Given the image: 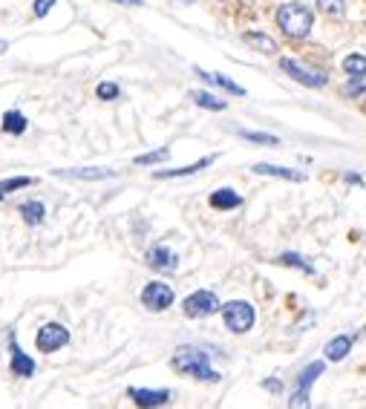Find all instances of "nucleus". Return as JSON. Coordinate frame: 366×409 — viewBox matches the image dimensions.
<instances>
[{
	"label": "nucleus",
	"instance_id": "1",
	"mask_svg": "<svg viewBox=\"0 0 366 409\" xmlns=\"http://www.w3.org/2000/svg\"><path fill=\"white\" fill-rule=\"evenodd\" d=\"M170 366L179 375H187V378H196V381H211V383L219 381V375L211 369V355L199 346H179Z\"/></svg>",
	"mask_w": 366,
	"mask_h": 409
},
{
	"label": "nucleus",
	"instance_id": "2",
	"mask_svg": "<svg viewBox=\"0 0 366 409\" xmlns=\"http://www.w3.org/2000/svg\"><path fill=\"white\" fill-rule=\"evenodd\" d=\"M277 23H280V29H283L289 38L300 41V38H306L309 32H312L314 14H312V9H306L303 3H285V6H280V12H277Z\"/></svg>",
	"mask_w": 366,
	"mask_h": 409
},
{
	"label": "nucleus",
	"instance_id": "3",
	"mask_svg": "<svg viewBox=\"0 0 366 409\" xmlns=\"http://www.w3.org/2000/svg\"><path fill=\"white\" fill-rule=\"evenodd\" d=\"M222 317H225V326L234 335H245L254 326V308H251V303L231 300L222 306Z\"/></svg>",
	"mask_w": 366,
	"mask_h": 409
},
{
	"label": "nucleus",
	"instance_id": "4",
	"mask_svg": "<svg viewBox=\"0 0 366 409\" xmlns=\"http://www.w3.org/2000/svg\"><path fill=\"white\" fill-rule=\"evenodd\" d=\"M219 308H222V303H219V297L214 291H194L182 303V312L187 317H211V315L219 312Z\"/></svg>",
	"mask_w": 366,
	"mask_h": 409
},
{
	"label": "nucleus",
	"instance_id": "5",
	"mask_svg": "<svg viewBox=\"0 0 366 409\" xmlns=\"http://www.w3.org/2000/svg\"><path fill=\"white\" fill-rule=\"evenodd\" d=\"M317 375H323V361H317V363H309L303 372H300V378H297V386L292 392V406H312V398H309V389L312 383L317 381Z\"/></svg>",
	"mask_w": 366,
	"mask_h": 409
},
{
	"label": "nucleus",
	"instance_id": "6",
	"mask_svg": "<svg viewBox=\"0 0 366 409\" xmlns=\"http://www.w3.org/2000/svg\"><path fill=\"white\" fill-rule=\"evenodd\" d=\"M67 343H70V332L63 329L61 323H46L35 337V346L41 352H58L61 346H67Z\"/></svg>",
	"mask_w": 366,
	"mask_h": 409
},
{
	"label": "nucleus",
	"instance_id": "7",
	"mask_svg": "<svg viewBox=\"0 0 366 409\" xmlns=\"http://www.w3.org/2000/svg\"><path fill=\"white\" fill-rule=\"evenodd\" d=\"M141 303H145L150 312H165L173 303V288L167 283H148L141 291Z\"/></svg>",
	"mask_w": 366,
	"mask_h": 409
},
{
	"label": "nucleus",
	"instance_id": "8",
	"mask_svg": "<svg viewBox=\"0 0 366 409\" xmlns=\"http://www.w3.org/2000/svg\"><path fill=\"white\" fill-rule=\"evenodd\" d=\"M280 67L289 72L294 81H300L303 87H323L326 84V75L323 72H317V70H309V67H303L300 61H292V58H283L280 61Z\"/></svg>",
	"mask_w": 366,
	"mask_h": 409
},
{
	"label": "nucleus",
	"instance_id": "9",
	"mask_svg": "<svg viewBox=\"0 0 366 409\" xmlns=\"http://www.w3.org/2000/svg\"><path fill=\"white\" fill-rule=\"evenodd\" d=\"M148 266H153V268H159V271H176V266H179V257L173 254L167 245H153V248L148 251Z\"/></svg>",
	"mask_w": 366,
	"mask_h": 409
},
{
	"label": "nucleus",
	"instance_id": "10",
	"mask_svg": "<svg viewBox=\"0 0 366 409\" xmlns=\"http://www.w3.org/2000/svg\"><path fill=\"white\" fill-rule=\"evenodd\" d=\"M9 349H12V372L14 375H21V378H29L32 372H35V361L18 346V340H9Z\"/></svg>",
	"mask_w": 366,
	"mask_h": 409
},
{
	"label": "nucleus",
	"instance_id": "11",
	"mask_svg": "<svg viewBox=\"0 0 366 409\" xmlns=\"http://www.w3.org/2000/svg\"><path fill=\"white\" fill-rule=\"evenodd\" d=\"M130 398L139 406H165L170 401L167 389H130Z\"/></svg>",
	"mask_w": 366,
	"mask_h": 409
},
{
	"label": "nucleus",
	"instance_id": "12",
	"mask_svg": "<svg viewBox=\"0 0 366 409\" xmlns=\"http://www.w3.org/2000/svg\"><path fill=\"white\" fill-rule=\"evenodd\" d=\"M254 173H260V176H277V179H289V182H303V179H306V173H300V170L280 168V165H265V161L254 165Z\"/></svg>",
	"mask_w": 366,
	"mask_h": 409
},
{
	"label": "nucleus",
	"instance_id": "13",
	"mask_svg": "<svg viewBox=\"0 0 366 409\" xmlns=\"http://www.w3.org/2000/svg\"><path fill=\"white\" fill-rule=\"evenodd\" d=\"M55 176L81 179V182H99V179H110V176H113V170H104V168H78V170H55Z\"/></svg>",
	"mask_w": 366,
	"mask_h": 409
},
{
	"label": "nucleus",
	"instance_id": "14",
	"mask_svg": "<svg viewBox=\"0 0 366 409\" xmlns=\"http://www.w3.org/2000/svg\"><path fill=\"white\" fill-rule=\"evenodd\" d=\"M202 81H208V84H216V87H222V90H225V92H231V95H245V90L240 87V84H234V81L228 78V75H222V72H205V70H194Z\"/></svg>",
	"mask_w": 366,
	"mask_h": 409
},
{
	"label": "nucleus",
	"instance_id": "15",
	"mask_svg": "<svg viewBox=\"0 0 366 409\" xmlns=\"http://www.w3.org/2000/svg\"><path fill=\"white\" fill-rule=\"evenodd\" d=\"M349 349H352V337H349V335H338V337H332L326 343L323 355H326V361H343V357L349 355Z\"/></svg>",
	"mask_w": 366,
	"mask_h": 409
},
{
	"label": "nucleus",
	"instance_id": "16",
	"mask_svg": "<svg viewBox=\"0 0 366 409\" xmlns=\"http://www.w3.org/2000/svg\"><path fill=\"white\" fill-rule=\"evenodd\" d=\"M211 205L216 210H231V208H240L243 205V196L236 193V190H231V188H222V190L211 193Z\"/></svg>",
	"mask_w": 366,
	"mask_h": 409
},
{
	"label": "nucleus",
	"instance_id": "17",
	"mask_svg": "<svg viewBox=\"0 0 366 409\" xmlns=\"http://www.w3.org/2000/svg\"><path fill=\"white\" fill-rule=\"evenodd\" d=\"M208 165H214V156L196 161V165H187V168H176V170H156V179H182V176H194L196 170H205Z\"/></svg>",
	"mask_w": 366,
	"mask_h": 409
},
{
	"label": "nucleus",
	"instance_id": "18",
	"mask_svg": "<svg viewBox=\"0 0 366 409\" xmlns=\"http://www.w3.org/2000/svg\"><path fill=\"white\" fill-rule=\"evenodd\" d=\"M3 130H6V133H12V136H21L23 130H26V116H21V112L9 110L6 116H3Z\"/></svg>",
	"mask_w": 366,
	"mask_h": 409
},
{
	"label": "nucleus",
	"instance_id": "19",
	"mask_svg": "<svg viewBox=\"0 0 366 409\" xmlns=\"http://www.w3.org/2000/svg\"><path fill=\"white\" fill-rule=\"evenodd\" d=\"M21 217H23L29 225H41V222H43V205H41V202H23V205H21Z\"/></svg>",
	"mask_w": 366,
	"mask_h": 409
},
{
	"label": "nucleus",
	"instance_id": "20",
	"mask_svg": "<svg viewBox=\"0 0 366 409\" xmlns=\"http://www.w3.org/2000/svg\"><path fill=\"white\" fill-rule=\"evenodd\" d=\"M343 72L355 75V78L366 75V55H346L343 58Z\"/></svg>",
	"mask_w": 366,
	"mask_h": 409
},
{
	"label": "nucleus",
	"instance_id": "21",
	"mask_svg": "<svg viewBox=\"0 0 366 409\" xmlns=\"http://www.w3.org/2000/svg\"><path fill=\"white\" fill-rule=\"evenodd\" d=\"M194 101L199 104V107H205V110H214V112H222L228 104L225 101H219L216 95H211V92H194Z\"/></svg>",
	"mask_w": 366,
	"mask_h": 409
},
{
	"label": "nucleus",
	"instance_id": "22",
	"mask_svg": "<svg viewBox=\"0 0 366 409\" xmlns=\"http://www.w3.org/2000/svg\"><path fill=\"white\" fill-rule=\"evenodd\" d=\"M245 43H251V46L263 49V52H277V43H274L272 38L260 35V32H248V35H245Z\"/></svg>",
	"mask_w": 366,
	"mask_h": 409
},
{
	"label": "nucleus",
	"instance_id": "23",
	"mask_svg": "<svg viewBox=\"0 0 366 409\" xmlns=\"http://www.w3.org/2000/svg\"><path fill=\"white\" fill-rule=\"evenodd\" d=\"M167 159H170V150H167V147H162V150L136 156V165H159V161H167Z\"/></svg>",
	"mask_w": 366,
	"mask_h": 409
},
{
	"label": "nucleus",
	"instance_id": "24",
	"mask_svg": "<svg viewBox=\"0 0 366 409\" xmlns=\"http://www.w3.org/2000/svg\"><path fill=\"white\" fill-rule=\"evenodd\" d=\"M280 266H294V268L306 271V274H314V268H312L300 254H283V257H280Z\"/></svg>",
	"mask_w": 366,
	"mask_h": 409
},
{
	"label": "nucleus",
	"instance_id": "25",
	"mask_svg": "<svg viewBox=\"0 0 366 409\" xmlns=\"http://www.w3.org/2000/svg\"><path fill=\"white\" fill-rule=\"evenodd\" d=\"M245 141H254V144H280L277 136H268V133H251V130H236Z\"/></svg>",
	"mask_w": 366,
	"mask_h": 409
},
{
	"label": "nucleus",
	"instance_id": "26",
	"mask_svg": "<svg viewBox=\"0 0 366 409\" xmlns=\"http://www.w3.org/2000/svg\"><path fill=\"white\" fill-rule=\"evenodd\" d=\"M26 185H32L29 176H14V179H6V182L0 185V190L9 193V190H18V188H26Z\"/></svg>",
	"mask_w": 366,
	"mask_h": 409
},
{
	"label": "nucleus",
	"instance_id": "27",
	"mask_svg": "<svg viewBox=\"0 0 366 409\" xmlns=\"http://www.w3.org/2000/svg\"><path fill=\"white\" fill-rule=\"evenodd\" d=\"M95 92H99L101 101H113V98H119V87L107 84V81H104V84H99V90H95Z\"/></svg>",
	"mask_w": 366,
	"mask_h": 409
},
{
	"label": "nucleus",
	"instance_id": "28",
	"mask_svg": "<svg viewBox=\"0 0 366 409\" xmlns=\"http://www.w3.org/2000/svg\"><path fill=\"white\" fill-rule=\"evenodd\" d=\"M317 6H321L323 12H329V14H340L343 12V0H314Z\"/></svg>",
	"mask_w": 366,
	"mask_h": 409
},
{
	"label": "nucleus",
	"instance_id": "29",
	"mask_svg": "<svg viewBox=\"0 0 366 409\" xmlns=\"http://www.w3.org/2000/svg\"><path fill=\"white\" fill-rule=\"evenodd\" d=\"M52 6H55V0H35V14H38V18H43Z\"/></svg>",
	"mask_w": 366,
	"mask_h": 409
},
{
	"label": "nucleus",
	"instance_id": "30",
	"mask_svg": "<svg viewBox=\"0 0 366 409\" xmlns=\"http://www.w3.org/2000/svg\"><path fill=\"white\" fill-rule=\"evenodd\" d=\"M360 90H366V81H363V84H360V81H352V84H349V92H360Z\"/></svg>",
	"mask_w": 366,
	"mask_h": 409
},
{
	"label": "nucleus",
	"instance_id": "31",
	"mask_svg": "<svg viewBox=\"0 0 366 409\" xmlns=\"http://www.w3.org/2000/svg\"><path fill=\"white\" fill-rule=\"evenodd\" d=\"M265 389H272V392H280V381H263Z\"/></svg>",
	"mask_w": 366,
	"mask_h": 409
},
{
	"label": "nucleus",
	"instance_id": "32",
	"mask_svg": "<svg viewBox=\"0 0 366 409\" xmlns=\"http://www.w3.org/2000/svg\"><path fill=\"white\" fill-rule=\"evenodd\" d=\"M116 3H124V6H141V0H116Z\"/></svg>",
	"mask_w": 366,
	"mask_h": 409
},
{
	"label": "nucleus",
	"instance_id": "33",
	"mask_svg": "<svg viewBox=\"0 0 366 409\" xmlns=\"http://www.w3.org/2000/svg\"><path fill=\"white\" fill-rule=\"evenodd\" d=\"M176 3H194V0H176Z\"/></svg>",
	"mask_w": 366,
	"mask_h": 409
},
{
	"label": "nucleus",
	"instance_id": "34",
	"mask_svg": "<svg viewBox=\"0 0 366 409\" xmlns=\"http://www.w3.org/2000/svg\"><path fill=\"white\" fill-rule=\"evenodd\" d=\"M0 202H3V190H0Z\"/></svg>",
	"mask_w": 366,
	"mask_h": 409
}]
</instances>
